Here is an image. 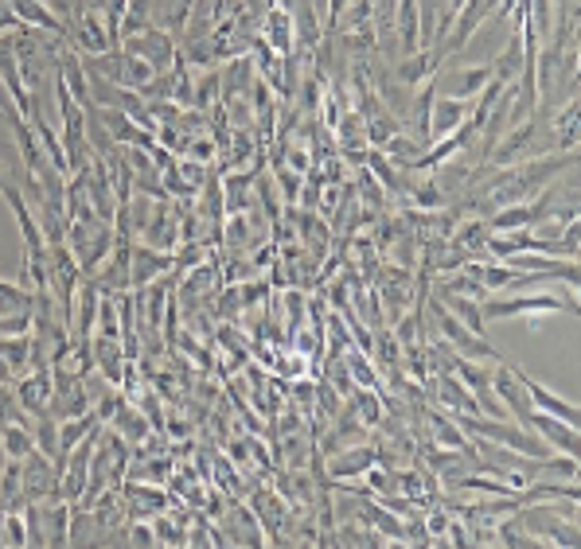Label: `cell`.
Returning <instances> with one entry per match:
<instances>
[{"label":"cell","mask_w":581,"mask_h":549,"mask_svg":"<svg viewBox=\"0 0 581 549\" xmlns=\"http://www.w3.org/2000/svg\"><path fill=\"white\" fill-rule=\"evenodd\" d=\"M430 312H433V319H438L441 339H445V343L453 347L456 354H465V359H473V363H484V366H496L503 359V354L496 351L488 339L476 336V331H468L465 324H461V319H456L453 312H449L445 304L438 301V296H430Z\"/></svg>","instance_id":"2"},{"label":"cell","mask_w":581,"mask_h":549,"mask_svg":"<svg viewBox=\"0 0 581 549\" xmlns=\"http://www.w3.org/2000/svg\"><path fill=\"white\" fill-rule=\"evenodd\" d=\"M16 378H20V374L12 371V363L4 359V354H0V386H16Z\"/></svg>","instance_id":"36"},{"label":"cell","mask_w":581,"mask_h":549,"mask_svg":"<svg viewBox=\"0 0 581 549\" xmlns=\"http://www.w3.org/2000/svg\"><path fill=\"white\" fill-rule=\"evenodd\" d=\"M20 503H24V471H20V460H4V468H0V511H12Z\"/></svg>","instance_id":"24"},{"label":"cell","mask_w":581,"mask_h":549,"mask_svg":"<svg viewBox=\"0 0 581 549\" xmlns=\"http://www.w3.org/2000/svg\"><path fill=\"white\" fill-rule=\"evenodd\" d=\"M473 117V102L465 98H449V94H438L430 109V144L441 141V137L461 133V125Z\"/></svg>","instance_id":"10"},{"label":"cell","mask_w":581,"mask_h":549,"mask_svg":"<svg viewBox=\"0 0 581 549\" xmlns=\"http://www.w3.org/2000/svg\"><path fill=\"white\" fill-rule=\"evenodd\" d=\"M375 444H344V452H328V479L332 483H348V479H359L371 464H375Z\"/></svg>","instance_id":"9"},{"label":"cell","mask_w":581,"mask_h":549,"mask_svg":"<svg viewBox=\"0 0 581 549\" xmlns=\"http://www.w3.org/2000/svg\"><path fill=\"white\" fill-rule=\"evenodd\" d=\"M20 471H24V499H32V503L59 499V464H55L47 452L32 448L24 460H20Z\"/></svg>","instance_id":"4"},{"label":"cell","mask_w":581,"mask_h":549,"mask_svg":"<svg viewBox=\"0 0 581 549\" xmlns=\"http://www.w3.org/2000/svg\"><path fill=\"white\" fill-rule=\"evenodd\" d=\"M351 0H328V32H340V16Z\"/></svg>","instance_id":"35"},{"label":"cell","mask_w":581,"mask_h":549,"mask_svg":"<svg viewBox=\"0 0 581 549\" xmlns=\"http://www.w3.org/2000/svg\"><path fill=\"white\" fill-rule=\"evenodd\" d=\"M114 433L126 436L129 444H141L149 441V417L141 413V409H133V401H121V409L114 413Z\"/></svg>","instance_id":"22"},{"label":"cell","mask_w":581,"mask_h":549,"mask_svg":"<svg viewBox=\"0 0 581 549\" xmlns=\"http://www.w3.org/2000/svg\"><path fill=\"white\" fill-rule=\"evenodd\" d=\"M511 371L519 374V382H523V390H527V398H531V406L538 409V413H550V417H558V421H566V425H581V409H578V401L573 398H562V394H555L550 386H543L538 378H531L523 366H511Z\"/></svg>","instance_id":"5"},{"label":"cell","mask_w":581,"mask_h":549,"mask_svg":"<svg viewBox=\"0 0 581 549\" xmlns=\"http://www.w3.org/2000/svg\"><path fill=\"white\" fill-rule=\"evenodd\" d=\"M438 378L430 382L433 386V398H438V406H445V413H468V417H484L480 406H476V398L465 390V382L456 378L453 371H433Z\"/></svg>","instance_id":"12"},{"label":"cell","mask_w":581,"mask_h":549,"mask_svg":"<svg viewBox=\"0 0 581 549\" xmlns=\"http://www.w3.org/2000/svg\"><path fill=\"white\" fill-rule=\"evenodd\" d=\"M98 339H117L121 343V312H117V301L109 293H102L98 301Z\"/></svg>","instance_id":"27"},{"label":"cell","mask_w":581,"mask_h":549,"mask_svg":"<svg viewBox=\"0 0 581 549\" xmlns=\"http://www.w3.org/2000/svg\"><path fill=\"white\" fill-rule=\"evenodd\" d=\"M538 436H543L546 444H550V452H562V456H578L581 452V436H578V425H566V421H558V417L550 413H531V425Z\"/></svg>","instance_id":"13"},{"label":"cell","mask_w":581,"mask_h":549,"mask_svg":"<svg viewBox=\"0 0 581 549\" xmlns=\"http://www.w3.org/2000/svg\"><path fill=\"white\" fill-rule=\"evenodd\" d=\"M433 296H438V301L445 304V308L453 312V316L461 319L468 331L484 336V324H488V319H484V312H480V301H473V296H461V293H449V289H438Z\"/></svg>","instance_id":"18"},{"label":"cell","mask_w":581,"mask_h":549,"mask_svg":"<svg viewBox=\"0 0 581 549\" xmlns=\"http://www.w3.org/2000/svg\"><path fill=\"white\" fill-rule=\"evenodd\" d=\"M121 51L144 59L156 74L172 71V67L179 62L176 36H172V32H164V27H144V32H137V36H126V39H121Z\"/></svg>","instance_id":"3"},{"label":"cell","mask_w":581,"mask_h":549,"mask_svg":"<svg viewBox=\"0 0 581 549\" xmlns=\"http://www.w3.org/2000/svg\"><path fill=\"white\" fill-rule=\"evenodd\" d=\"M555 242H558V257H566V261H578V242H581V226H578V219L566 222L562 234H558Z\"/></svg>","instance_id":"33"},{"label":"cell","mask_w":581,"mask_h":549,"mask_svg":"<svg viewBox=\"0 0 581 549\" xmlns=\"http://www.w3.org/2000/svg\"><path fill=\"white\" fill-rule=\"evenodd\" d=\"M94 117H98V121L106 125V133L114 137L117 144H126V149H152V144H156V137H152L149 129H141L129 114H121V109L98 106Z\"/></svg>","instance_id":"11"},{"label":"cell","mask_w":581,"mask_h":549,"mask_svg":"<svg viewBox=\"0 0 581 549\" xmlns=\"http://www.w3.org/2000/svg\"><path fill=\"white\" fill-rule=\"evenodd\" d=\"M484 319H511V316H578V293H543V289H531V293H488L480 301Z\"/></svg>","instance_id":"1"},{"label":"cell","mask_w":581,"mask_h":549,"mask_svg":"<svg viewBox=\"0 0 581 549\" xmlns=\"http://www.w3.org/2000/svg\"><path fill=\"white\" fill-rule=\"evenodd\" d=\"M445 187H441V176L438 172H430V176L421 179L418 187L410 191V207L414 211H441L445 207Z\"/></svg>","instance_id":"25"},{"label":"cell","mask_w":581,"mask_h":549,"mask_svg":"<svg viewBox=\"0 0 581 549\" xmlns=\"http://www.w3.org/2000/svg\"><path fill=\"white\" fill-rule=\"evenodd\" d=\"M262 32H266L262 44L278 55V59H293L297 55V27H293V12H289L286 4L266 9V16H262Z\"/></svg>","instance_id":"8"},{"label":"cell","mask_w":581,"mask_h":549,"mask_svg":"<svg viewBox=\"0 0 581 549\" xmlns=\"http://www.w3.org/2000/svg\"><path fill=\"white\" fill-rule=\"evenodd\" d=\"M0 448H4V456H9V460H24L27 452L36 448V433H32V425H20V421H12V425L0 429Z\"/></svg>","instance_id":"23"},{"label":"cell","mask_w":581,"mask_h":549,"mask_svg":"<svg viewBox=\"0 0 581 549\" xmlns=\"http://www.w3.org/2000/svg\"><path fill=\"white\" fill-rule=\"evenodd\" d=\"M39 526H44V546H71V503L63 495L39 503Z\"/></svg>","instance_id":"15"},{"label":"cell","mask_w":581,"mask_h":549,"mask_svg":"<svg viewBox=\"0 0 581 549\" xmlns=\"http://www.w3.org/2000/svg\"><path fill=\"white\" fill-rule=\"evenodd\" d=\"M492 394L500 398V406H508V413L515 417L519 425H523V429L531 425V413H535V406H531V398H527V390H523L519 374L511 371L503 359L492 366Z\"/></svg>","instance_id":"6"},{"label":"cell","mask_w":581,"mask_h":549,"mask_svg":"<svg viewBox=\"0 0 581 549\" xmlns=\"http://www.w3.org/2000/svg\"><path fill=\"white\" fill-rule=\"evenodd\" d=\"M126 541L129 546H156V530L149 523H133L126 526Z\"/></svg>","instance_id":"34"},{"label":"cell","mask_w":581,"mask_h":549,"mask_svg":"<svg viewBox=\"0 0 581 549\" xmlns=\"http://www.w3.org/2000/svg\"><path fill=\"white\" fill-rule=\"evenodd\" d=\"M0 546H27V523L20 506L4 511V541H0Z\"/></svg>","instance_id":"31"},{"label":"cell","mask_w":581,"mask_h":549,"mask_svg":"<svg viewBox=\"0 0 581 549\" xmlns=\"http://www.w3.org/2000/svg\"><path fill=\"white\" fill-rule=\"evenodd\" d=\"M27 331H32V308L4 312L0 316V336H27Z\"/></svg>","instance_id":"32"},{"label":"cell","mask_w":581,"mask_h":549,"mask_svg":"<svg viewBox=\"0 0 581 549\" xmlns=\"http://www.w3.org/2000/svg\"><path fill=\"white\" fill-rule=\"evenodd\" d=\"M4 187H9V176H4V172H0V191H4Z\"/></svg>","instance_id":"37"},{"label":"cell","mask_w":581,"mask_h":549,"mask_svg":"<svg viewBox=\"0 0 581 549\" xmlns=\"http://www.w3.org/2000/svg\"><path fill=\"white\" fill-rule=\"evenodd\" d=\"M0 354L12 363V371L24 374L27 363H32V331L27 336H0Z\"/></svg>","instance_id":"26"},{"label":"cell","mask_w":581,"mask_h":549,"mask_svg":"<svg viewBox=\"0 0 581 549\" xmlns=\"http://www.w3.org/2000/svg\"><path fill=\"white\" fill-rule=\"evenodd\" d=\"M149 12H152L149 0H129L126 16H121V39L137 36V32H144V27H149ZM117 47H121V44H117Z\"/></svg>","instance_id":"29"},{"label":"cell","mask_w":581,"mask_h":549,"mask_svg":"<svg viewBox=\"0 0 581 549\" xmlns=\"http://www.w3.org/2000/svg\"><path fill=\"white\" fill-rule=\"evenodd\" d=\"M488 67H492V79L500 82V86H511V82L519 79V71H523V36H519V27L511 32V39L500 51V59L488 62Z\"/></svg>","instance_id":"20"},{"label":"cell","mask_w":581,"mask_h":549,"mask_svg":"<svg viewBox=\"0 0 581 549\" xmlns=\"http://www.w3.org/2000/svg\"><path fill=\"white\" fill-rule=\"evenodd\" d=\"M344 366H348L351 382H356L359 390H379V386H383V378H379L375 354L359 351V347H348V351H344Z\"/></svg>","instance_id":"19"},{"label":"cell","mask_w":581,"mask_h":549,"mask_svg":"<svg viewBox=\"0 0 581 549\" xmlns=\"http://www.w3.org/2000/svg\"><path fill=\"white\" fill-rule=\"evenodd\" d=\"M488 234H492V226H488V219H480V214H473L468 222H461L453 234H449V246H456V249H465L468 257L473 254H480L484 249V242H488Z\"/></svg>","instance_id":"21"},{"label":"cell","mask_w":581,"mask_h":549,"mask_svg":"<svg viewBox=\"0 0 581 549\" xmlns=\"http://www.w3.org/2000/svg\"><path fill=\"white\" fill-rule=\"evenodd\" d=\"M176 269V254L172 249H152V246H133V257H129V284L133 289H144L156 277H172Z\"/></svg>","instance_id":"7"},{"label":"cell","mask_w":581,"mask_h":549,"mask_svg":"<svg viewBox=\"0 0 581 549\" xmlns=\"http://www.w3.org/2000/svg\"><path fill=\"white\" fill-rule=\"evenodd\" d=\"M492 82V67L488 62H476V67H449V98H465V102H473L476 94H480L484 86Z\"/></svg>","instance_id":"17"},{"label":"cell","mask_w":581,"mask_h":549,"mask_svg":"<svg viewBox=\"0 0 581 549\" xmlns=\"http://www.w3.org/2000/svg\"><path fill=\"white\" fill-rule=\"evenodd\" d=\"M152 530H156V546H188V530L176 526L169 514H152Z\"/></svg>","instance_id":"28"},{"label":"cell","mask_w":581,"mask_h":549,"mask_svg":"<svg viewBox=\"0 0 581 549\" xmlns=\"http://www.w3.org/2000/svg\"><path fill=\"white\" fill-rule=\"evenodd\" d=\"M421 417H426V433H430V436H421V441L441 444V448H461V452L473 448L465 429L456 425L453 413H445V409H421Z\"/></svg>","instance_id":"16"},{"label":"cell","mask_w":581,"mask_h":549,"mask_svg":"<svg viewBox=\"0 0 581 549\" xmlns=\"http://www.w3.org/2000/svg\"><path fill=\"white\" fill-rule=\"evenodd\" d=\"M274 176H278V184L286 187V196H281V199H286L289 207L301 203V187H304V176H301V172H293L289 164H274Z\"/></svg>","instance_id":"30"},{"label":"cell","mask_w":581,"mask_h":549,"mask_svg":"<svg viewBox=\"0 0 581 549\" xmlns=\"http://www.w3.org/2000/svg\"><path fill=\"white\" fill-rule=\"evenodd\" d=\"M51 394H55L51 366H36L32 374H20L16 378V398L27 413H44V409L51 406Z\"/></svg>","instance_id":"14"}]
</instances>
